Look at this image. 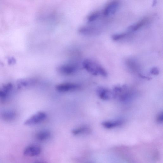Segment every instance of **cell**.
I'll return each mask as SVG.
<instances>
[{"instance_id": "obj_2", "label": "cell", "mask_w": 163, "mask_h": 163, "mask_svg": "<svg viewBox=\"0 0 163 163\" xmlns=\"http://www.w3.org/2000/svg\"><path fill=\"white\" fill-rule=\"evenodd\" d=\"M46 117V113L43 112H37L31 116L24 123L26 126H33L41 123L45 120Z\"/></svg>"}, {"instance_id": "obj_22", "label": "cell", "mask_w": 163, "mask_h": 163, "mask_svg": "<svg viewBox=\"0 0 163 163\" xmlns=\"http://www.w3.org/2000/svg\"><path fill=\"white\" fill-rule=\"evenodd\" d=\"M35 163H41V162H36Z\"/></svg>"}, {"instance_id": "obj_19", "label": "cell", "mask_w": 163, "mask_h": 163, "mask_svg": "<svg viewBox=\"0 0 163 163\" xmlns=\"http://www.w3.org/2000/svg\"><path fill=\"white\" fill-rule=\"evenodd\" d=\"M7 94L2 89H0V98H5L7 97Z\"/></svg>"}, {"instance_id": "obj_17", "label": "cell", "mask_w": 163, "mask_h": 163, "mask_svg": "<svg viewBox=\"0 0 163 163\" xmlns=\"http://www.w3.org/2000/svg\"><path fill=\"white\" fill-rule=\"evenodd\" d=\"M157 121L159 123H162L163 122V114L162 112L160 113L156 118Z\"/></svg>"}, {"instance_id": "obj_16", "label": "cell", "mask_w": 163, "mask_h": 163, "mask_svg": "<svg viewBox=\"0 0 163 163\" xmlns=\"http://www.w3.org/2000/svg\"><path fill=\"white\" fill-rule=\"evenodd\" d=\"M127 35L126 33L115 34L112 35V38L113 40L117 41L124 38Z\"/></svg>"}, {"instance_id": "obj_15", "label": "cell", "mask_w": 163, "mask_h": 163, "mask_svg": "<svg viewBox=\"0 0 163 163\" xmlns=\"http://www.w3.org/2000/svg\"><path fill=\"white\" fill-rule=\"evenodd\" d=\"M100 15V12L98 11H95V12L90 14L87 17V21L89 23L94 22L98 19Z\"/></svg>"}, {"instance_id": "obj_8", "label": "cell", "mask_w": 163, "mask_h": 163, "mask_svg": "<svg viewBox=\"0 0 163 163\" xmlns=\"http://www.w3.org/2000/svg\"><path fill=\"white\" fill-rule=\"evenodd\" d=\"M90 128L86 126H80L75 128L72 131V134L74 135H78L83 134H88L91 133Z\"/></svg>"}, {"instance_id": "obj_21", "label": "cell", "mask_w": 163, "mask_h": 163, "mask_svg": "<svg viewBox=\"0 0 163 163\" xmlns=\"http://www.w3.org/2000/svg\"><path fill=\"white\" fill-rule=\"evenodd\" d=\"M154 2H154V3H153V5H156V1H154Z\"/></svg>"}, {"instance_id": "obj_11", "label": "cell", "mask_w": 163, "mask_h": 163, "mask_svg": "<svg viewBox=\"0 0 163 163\" xmlns=\"http://www.w3.org/2000/svg\"><path fill=\"white\" fill-rule=\"evenodd\" d=\"M123 123V121L122 120H117L112 121H106L102 122V125L107 129L112 128L121 126Z\"/></svg>"}, {"instance_id": "obj_6", "label": "cell", "mask_w": 163, "mask_h": 163, "mask_svg": "<svg viewBox=\"0 0 163 163\" xmlns=\"http://www.w3.org/2000/svg\"><path fill=\"white\" fill-rule=\"evenodd\" d=\"M41 151L40 148L36 145H30L25 148L23 152L26 156H34L38 155Z\"/></svg>"}, {"instance_id": "obj_18", "label": "cell", "mask_w": 163, "mask_h": 163, "mask_svg": "<svg viewBox=\"0 0 163 163\" xmlns=\"http://www.w3.org/2000/svg\"><path fill=\"white\" fill-rule=\"evenodd\" d=\"M150 73L151 74L154 75H158L159 73V70L156 67H154L151 70Z\"/></svg>"}, {"instance_id": "obj_10", "label": "cell", "mask_w": 163, "mask_h": 163, "mask_svg": "<svg viewBox=\"0 0 163 163\" xmlns=\"http://www.w3.org/2000/svg\"><path fill=\"white\" fill-rule=\"evenodd\" d=\"M36 81L33 78H25L20 79L17 81V84L19 88L22 87H27L34 85Z\"/></svg>"}, {"instance_id": "obj_14", "label": "cell", "mask_w": 163, "mask_h": 163, "mask_svg": "<svg viewBox=\"0 0 163 163\" xmlns=\"http://www.w3.org/2000/svg\"><path fill=\"white\" fill-rule=\"evenodd\" d=\"M148 20V18L147 17H145V18L142 19L140 21L137 23L136 24L131 26L130 28L131 30L134 31L137 30L146 24Z\"/></svg>"}, {"instance_id": "obj_4", "label": "cell", "mask_w": 163, "mask_h": 163, "mask_svg": "<svg viewBox=\"0 0 163 163\" xmlns=\"http://www.w3.org/2000/svg\"><path fill=\"white\" fill-rule=\"evenodd\" d=\"M78 84L72 83H64L58 84L56 88L60 92H65L75 91L80 88Z\"/></svg>"}, {"instance_id": "obj_13", "label": "cell", "mask_w": 163, "mask_h": 163, "mask_svg": "<svg viewBox=\"0 0 163 163\" xmlns=\"http://www.w3.org/2000/svg\"><path fill=\"white\" fill-rule=\"evenodd\" d=\"M51 135L50 132L48 130L40 131L37 134L36 137L40 141H44L48 139Z\"/></svg>"}, {"instance_id": "obj_1", "label": "cell", "mask_w": 163, "mask_h": 163, "mask_svg": "<svg viewBox=\"0 0 163 163\" xmlns=\"http://www.w3.org/2000/svg\"><path fill=\"white\" fill-rule=\"evenodd\" d=\"M77 64L71 63L60 65L57 68V71L61 74L65 75H71L73 74L77 70Z\"/></svg>"}, {"instance_id": "obj_5", "label": "cell", "mask_w": 163, "mask_h": 163, "mask_svg": "<svg viewBox=\"0 0 163 163\" xmlns=\"http://www.w3.org/2000/svg\"><path fill=\"white\" fill-rule=\"evenodd\" d=\"M119 6V2L118 1H113L108 4L103 11L104 15L107 16L109 14H114L117 11Z\"/></svg>"}, {"instance_id": "obj_20", "label": "cell", "mask_w": 163, "mask_h": 163, "mask_svg": "<svg viewBox=\"0 0 163 163\" xmlns=\"http://www.w3.org/2000/svg\"><path fill=\"white\" fill-rule=\"evenodd\" d=\"M139 76H140L141 77H142V78H145V79H147L148 80H150V78L148 77H147L144 76V75H141V74H139Z\"/></svg>"}, {"instance_id": "obj_7", "label": "cell", "mask_w": 163, "mask_h": 163, "mask_svg": "<svg viewBox=\"0 0 163 163\" xmlns=\"http://www.w3.org/2000/svg\"><path fill=\"white\" fill-rule=\"evenodd\" d=\"M97 93L98 96L104 100H108L113 97L112 93L104 87H99L97 90Z\"/></svg>"}, {"instance_id": "obj_9", "label": "cell", "mask_w": 163, "mask_h": 163, "mask_svg": "<svg viewBox=\"0 0 163 163\" xmlns=\"http://www.w3.org/2000/svg\"><path fill=\"white\" fill-rule=\"evenodd\" d=\"M79 32L81 34L85 35H90L97 33L96 29L92 26H83L79 28Z\"/></svg>"}, {"instance_id": "obj_12", "label": "cell", "mask_w": 163, "mask_h": 163, "mask_svg": "<svg viewBox=\"0 0 163 163\" xmlns=\"http://www.w3.org/2000/svg\"><path fill=\"white\" fill-rule=\"evenodd\" d=\"M1 117L5 121H10L15 119L16 114L15 112L11 110H7L3 111L1 114Z\"/></svg>"}, {"instance_id": "obj_3", "label": "cell", "mask_w": 163, "mask_h": 163, "mask_svg": "<svg viewBox=\"0 0 163 163\" xmlns=\"http://www.w3.org/2000/svg\"><path fill=\"white\" fill-rule=\"evenodd\" d=\"M82 65L84 68L90 74L94 75H99V69L100 65L94 61L86 59L82 62Z\"/></svg>"}]
</instances>
